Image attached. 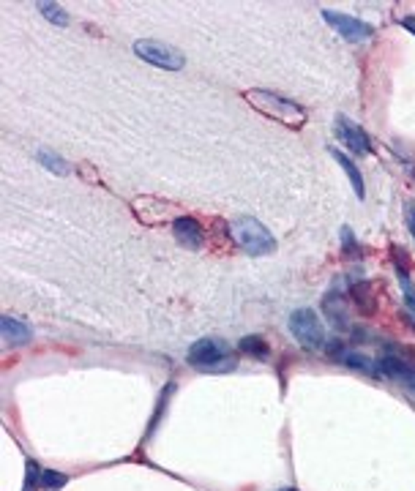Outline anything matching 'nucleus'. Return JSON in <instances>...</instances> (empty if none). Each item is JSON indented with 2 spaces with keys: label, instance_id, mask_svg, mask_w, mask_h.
I'll return each mask as SVG.
<instances>
[{
  "label": "nucleus",
  "instance_id": "6e6552de",
  "mask_svg": "<svg viewBox=\"0 0 415 491\" xmlns=\"http://www.w3.org/2000/svg\"><path fill=\"white\" fill-rule=\"evenodd\" d=\"M325 352H328L336 363H345V366H350V369H358V372H363V374L377 377V360H371V358L363 355V352L350 349L345 341H328V344H325Z\"/></svg>",
  "mask_w": 415,
  "mask_h": 491
},
{
  "label": "nucleus",
  "instance_id": "39448f33",
  "mask_svg": "<svg viewBox=\"0 0 415 491\" xmlns=\"http://www.w3.org/2000/svg\"><path fill=\"white\" fill-rule=\"evenodd\" d=\"M134 52H137V57H142L145 63H151L156 68H164V71H180L186 66V57L180 55V50L164 44V41H156V39H139V41H134Z\"/></svg>",
  "mask_w": 415,
  "mask_h": 491
},
{
  "label": "nucleus",
  "instance_id": "f3484780",
  "mask_svg": "<svg viewBox=\"0 0 415 491\" xmlns=\"http://www.w3.org/2000/svg\"><path fill=\"white\" fill-rule=\"evenodd\" d=\"M41 475H44V470L30 459L28 461V475H25V486H22V491H39L41 489Z\"/></svg>",
  "mask_w": 415,
  "mask_h": 491
},
{
  "label": "nucleus",
  "instance_id": "412c9836",
  "mask_svg": "<svg viewBox=\"0 0 415 491\" xmlns=\"http://www.w3.org/2000/svg\"><path fill=\"white\" fill-rule=\"evenodd\" d=\"M399 25H402V28H407V30L415 36V17H402V19H399Z\"/></svg>",
  "mask_w": 415,
  "mask_h": 491
},
{
  "label": "nucleus",
  "instance_id": "20e7f679",
  "mask_svg": "<svg viewBox=\"0 0 415 491\" xmlns=\"http://www.w3.org/2000/svg\"><path fill=\"white\" fill-rule=\"evenodd\" d=\"M290 330H293V336H296L298 344L303 349H322L328 344L325 325H322V320H320V314L314 309H298V311H293Z\"/></svg>",
  "mask_w": 415,
  "mask_h": 491
},
{
  "label": "nucleus",
  "instance_id": "9b49d317",
  "mask_svg": "<svg viewBox=\"0 0 415 491\" xmlns=\"http://www.w3.org/2000/svg\"><path fill=\"white\" fill-rule=\"evenodd\" d=\"M0 333H3V341H6V344H14V347L30 341V327L25 325L22 320L11 317V314H3V320H0Z\"/></svg>",
  "mask_w": 415,
  "mask_h": 491
},
{
  "label": "nucleus",
  "instance_id": "2eb2a0df",
  "mask_svg": "<svg viewBox=\"0 0 415 491\" xmlns=\"http://www.w3.org/2000/svg\"><path fill=\"white\" fill-rule=\"evenodd\" d=\"M39 11L44 14V19H50V22L58 25V28H66V25H68V14L60 8L58 3H39Z\"/></svg>",
  "mask_w": 415,
  "mask_h": 491
},
{
  "label": "nucleus",
  "instance_id": "ddd939ff",
  "mask_svg": "<svg viewBox=\"0 0 415 491\" xmlns=\"http://www.w3.org/2000/svg\"><path fill=\"white\" fill-rule=\"evenodd\" d=\"M240 352H246V355H251V358H260V360H268V355H271L265 338H260V336H246V338H240Z\"/></svg>",
  "mask_w": 415,
  "mask_h": 491
},
{
  "label": "nucleus",
  "instance_id": "6ab92c4d",
  "mask_svg": "<svg viewBox=\"0 0 415 491\" xmlns=\"http://www.w3.org/2000/svg\"><path fill=\"white\" fill-rule=\"evenodd\" d=\"M342 238H345V249H347V257H356L358 249H356V243H353V235H350V229H347V227L342 229Z\"/></svg>",
  "mask_w": 415,
  "mask_h": 491
},
{
  "label": "nucleus",
  "instance_id": "f03ea898",
  "mask_svg": "<svg viewBox=\"0 0 415 491\" xmlns=\"http://www.w3.org/2000/svg\"><path fill=\"white\" fill-rule=\"evenodd\" d=\"M243 96H246V102L254 109H260L262 115H268V117H273V120H279V123H284V126L298 128V126H303V120H306L303 107H298L296 102H290V99H284V96H279V93H273V90L254 88V90H246Z\"/></svg>",
  "mask_w": 415,
  "mask_h": 491
},
{
  "label": "nucleus",
  "instance_id": "9d476101",
  "mask_svg": "<svg viewBox=\"0 0 415 491\" xmlns=\"http://www.w3.org/2000/svg\"><path fill=\"white\" fill-rule=\"evenodd\" d=\"M173 232H175V240H178L180 246H186V249H191V251H197V249H202V243H205V229L200 227V221L191 216H178L173 221Z\"/></svg>",
  "mask_w": 415,
  "mask_h": 491
},
{
  "label": "nucleus",
  "instance_id": "a211bd4d",
  "mask_svg": "<svg viewBox=\"0 0 415 491\" xmlns=\"http://www.w3.org/2000/svg\"><path fill=\"white\" fill-rule=\"evenodd\" d=\"M66 475L63 472H55V470H44V475H41V489L44 491H58L66 486Z\"/></svg>",
  "mask_w": 415,
  "mask_h": 491
},
{
  "label": "nucleus",
  "instance_id": "f8f14e48",
  "mask_svg": "<svg viewBox=\"0 0 415 491\" xmlns=\"http://www.w3.org/2000/svg\"><path fill=\"white\" fill-rule=\"evenodd\" d=\"M331 153H334V159L339 162V166L347 172V177H350V183H353V191H356V197H360V200H363V197H366V189H363V177H360V169L356 166V162H353V159H347L345 153H339L336 148H334Z\"/></svg>",
  "mask_w": 415,
  "mask_h": 491
},
{
  "label": "nucleus",
  "instance_id": "7ed1b4c3",
  "mask_svg": "<svg viewBox=\"0 0 415 491\" xmlns=\"http://www.w3.org/2000/svg\"><path fill=\"white\" fill-rule=\"evenodd\" d=\"M230 232L235 238V243L251 257H265L276 251V238L251 216H238L230 224Z\"/></svg>",
  "mask_w": 415,
  "mask_h": 491
},
{
  "label": "nucleus",
  "instance_id": "423d86ee",
  "mask_svg": "<svg viewBox=\"0 0 415 491\" xmlns=\"http://www.w3.org/2000/svg\"><path fill=\"white\" fill-rule=\"evenodd\" d=\"M322 19L339 30V36H345L347 41H369L374 36V28L363 19H356L350 14H342V11H331V8H322Z\"/></svg>",
  "mask_w": 415,
  "mask_h": 491
},
{
  "label": "nucleus",
  "instance_id": "0eeeda50",
  "mask_svg": "<svg viewBox=\"0 0 415 491\" xmlns=\"http://www.w3.org/2000/svg\"><path fill=\"white\" fill-rule=\"evenodd\" d=\"M377 377H391L399 380L405 387H410L415 393V366L410 360H405L396 349H388L377 358Z\"/></svg>",
  "mask_w": 415,
  "mask_h": 491
},
{
  "label": "nucleus",
  "instance_id": "1a4fd4ad",
  "mask_svg": "<svg viewBox=\"0 0 415 491\" xmlns=\"http://www.w3.org/2000/svg\"><path fill=\"white\" fill-rule=\"evenodd\" d=\"M336 134H339V139L353 151L358 156H366V153H371V142H369V134L353 123L347 115H339L336 117Z\"/></svg>",
  "mask_w": 415,
  "mask_h": 491
},
{
  "label": "nucleus",
  "instance_id": "4be33fe9",
  "mask_svg": "<svg viewBox=\"0 0 415 491\" xmlns=\"http://www.w3.org/2000/svg\"><path fill=\"white\" fill-rule=\"evenodd\" d=\"M279 491H298V489H279Z\"/></svg>",
  "mask_w": 415,
  "mask_h": 491
},
{
  "label": "nucleus",
  "instance_id": "4468645a",
  "mask_svg": "<svg viewBox=\"0 0 415 491\" xmlns=\"http://www.w3.org/2000/svg\"><path fill=\"white\" fill-rule=\"evenodd\" d=\"M396 276H399V284H402V292H405V306H407V311H410V317H413V322H415V284H413V278H410V273L405 271V268H396Z\"/></svg>",
  "mask_w": 415,
  "mask_h": 491
},
{
  "label": "nucleus",
  "instance_id": "dca6fc26",
  "mask_svg": "<svg viewBox=\"0 0 415 491\" xmlns=\"http://www.w3.org/2000/svg\"><path fill=\"white\" fill-rule=\"evenodd\" d=\"M39 162L44 164L50 172H58V175H68V164L63 162L60 156H55V153H50L47 148H41L39 151Z\"/></svg>",
  "mask_w": 415,
  "mask_h": 491
},
{
  "label": "nucleus",
  "instance_id": "f257e3e1",
  "mask_svg": "<svg viewBox=\"0 0 415 491\" xmlns=\"http://www.w3.org/2000/svg\"><path fill=\"white\" fill-rule=\"evenodd\" d=\"M186 363L197 372H208V374H227L238 366V355L235 349L222 341V338H200L189 347L186 352Z\"/></svg>",
  "mask_w": 415,
  "mask_h": 491
},
{
  "label": "nucleus",
  "instance_id": "aec40b11",
  "mask_svg": "<svg viewBox=\"0 0 415 491\" xmlns=\"http://www.w3.org/2000/svg\"><path fill=\"white\" fill-rule=\"evenodd\" d=\"M405 216H407V229H410V235H413V240H415V202L407 205V213H405Z\"/></svg>",
  "mask_w": 415,
  "mask_h": 491
}]
</instances>
